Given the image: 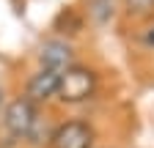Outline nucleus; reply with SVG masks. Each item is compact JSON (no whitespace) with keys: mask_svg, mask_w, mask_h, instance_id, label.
<instances>
[{"mask_svg":"<svg viewBox=\"0 0 154 148\" xmlns=\"http://www.w3.org/2000/svg\"><path fill=\"white\" fill-rule=\"evenodd\" d=\"M96 90V74L85 66H69L61 71V85H58V99L63 104H80L88 102Z\"/></svg>","mask_w":154,"mask_h":148,"instance_id":"obj_1","label":"nucleus"},{"mask_svg":"<svg viewBox=\"0 0 154 148\" xmlns=\"http://www.w3.org/2000/svg\"><path fill=\"white\" fill-rule=\"evenodd\" d=\"M38 61H42L44 69H55V71H63L69 66H74V52L66 41H44L42 52H38Z\"/></svg>","mask_w":154,"mask_h":148,"instance_id":"obj_5","label":"nucleus"},{"mask_svg":"<svg viewBox=\"0 0 154 148\" xmlns=\"http://www.w3.org/2000/svg\"><path fill=\"white\" fill-rule=\"evenodd\" d=\"M124 8L132 16H149L154 14V0H124Z\"/></svg>","mask_w":154,"mask_h":148,"instance_id":"obj_7","label":"nucleus"},{"mask_svg":"<svg viewBox=\"0 0 154 148\" xmlns=\"http://www.w3.org/2000/svg\"><path fill=\"white\" fill-rule=\"evenodd\" d=\"M88 14L96 25H105L116 14V0H88Z\"/></svg>","mask_w":154,"mask_h":148,"instance_id":"obj_6","label":"nucleus"},{"mask_svg":"<svg viewBox=\"0 0 154 148\" xmlns=\"http://www.w3.org/2000/svg\"><path fill=\"white\" fill-rule=\"evenodd\" d=\"M58 85H61V71L55 69H42L38 74L28 80L25 88V99H30L33 104H44L52 96H58Z\"/></svg>","mask_w":154,"mask_h":148,"instance_id":"obj_4","label":"nucleus"},{"mask_svg":"<svg viewBox=\"0 0 154 148\" xmlns=\"http://www.w3.org/2000/svg\"><path fill=\"white\" fill-rule=\"evenodd\" d=\"M0 107H3V88H0Z\"/></svg>","mask_w":154,"mask_h":148,"instance_id":"obj_9","label":"nucleus"},{"mask_svg":"<svg viewBox=\"0 0 154 148\" xmlns=\"http://www.w3.org/2000/svg\"><path fill=\"white\" fill-rule=\"evenodd\" d=\"M146 44H154V28H151V30L146 33Z\"/></svg>","mask_w":154,"mask_h":148,"instance_id":"obj_8","label":"nucleus"},{"mask_svg":"<svg viewBox=\"0 0 154 148\" xmlns=\"http://www.w3.org/2000/svg\"><path fill=\"white\" fill-rule=\"evenodd\" d=\"M3 123H6V129H8L11 137H17V140H28L30 132L36 129V123H38V110H36V104H33L30 99L19 96V99H14V102L6 107Z\"/></svg>","mask_w":154,"mask_h":148,"instance_id":"obj_2","label":"nucleus"},{"mask_svg":"<svg viewBox=\"0 0 154 148\" xmlns=\"http://www.w3.org/2000/svg\"><path fill=\"white\" fill-rule=\"evenodd\" d=\"M52 148H91L94 145V129L85 121H66L50 135Z\"/></svg>","mask_w":154,"mask_h":148,"instance_id":"obj_3","label":"nucleus"}]
</instances>
